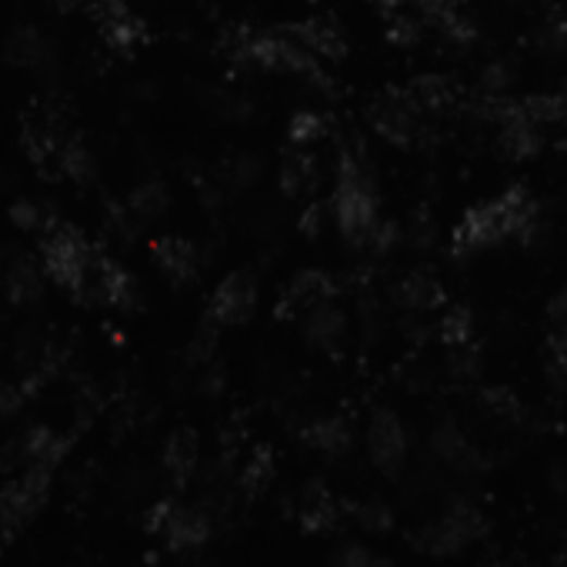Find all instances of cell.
<instances>
[{
	"label": "cell",
	"mask_w": 567,
	"mask_h": 567,
	"mask_svg": "<svg viewBox=\"0 0 567 567\" xmlns=\"http://www.w3.org/2000/svg\"><path fill=\"white\" fill-rule=\"evenodd\" d=\"M544 37H547V44L557 47V50L567 47V21H554V24H547Z\"/></svg>",
	"instance_id": "37"
},
{
	"label": "cell",
	"mask_w": 567,
	"mask_h": 567,
	"mask_svg": "<svg viewBox=\"0 0 567 567\" xmlns=\"http://www.w3.org/2000/svg\"><path fill=\"white\" fill-rule=\"evenodd\" d=\"M134 211L140 214V218H150V214H158L164 204H168V197H164V190L161 187H140L137 194H134Z\"/></svg>",
	"instance_id": "31"
},
{
	"label": "cell",
	"mask_w": 567,
	"mask_h": 567,
	"mask_svg": "<svg viewBox=\"0 0 567 567\" xmlns=\"http://www.w3.org/2000/svg\"><path fill=\"white\" fill-rule=\"evenodd\" d=\"M334 221L344 241L365 244L374 231L378 218V197L371 187V177L365 174L354 158H344L337 171V187H334Z\"/></svg>",
	"instance_id": "2"
},
{
	"label": "cell",
	"mask_w": 567,
	"mask_h": 567,
	"mask_svg": "<svg viewBox=\"0 0 567 567\" xmlns=\"http://www.w3.org/2000/svg\"><path fill=\"white\" fill-rule=\"evenodd\" d=\"M431 451H434V457L441 464H447V468L457 471V474H481L488 468L484 451L468 434H464L457 424H451V421H444V424L434 428Z\"/></svg>",
	"instance_id": "7"
},
{
	"label": "cell",
	"mask_w": 567,
	"mask_h": 567,
	"mask_svg": "<svg viewBox=\"0 0 567 567\" xmlns=\"http://www.w3.org/2000/svg\"><path fill=\"white\" fill-rule=\"evenodd\" d=\"M551 318H554L557 324H567V287L551 300Z\"/></svg>",
	"instance_id": "38"
},
{
	"label": "cell",
	"mask_w": 567,
	"mask_h": 567,
	"mask_svg": "<svg viewBox=\"0 0 567 567\" xmlns=\"http://www.w3.org/2000/svg\"><path fill=\"white\" fill-rule=\"evenodd\" d=\"M538 231V204L525 187H510L494 200L474 204L454 231V250L474 254L481 247H494L507 237L531 241Z\"/></svg>",
	"instance_id": "1"
},
{
	"label": "cell",
	"mask_w": 567,
	"mask_h": 567,
	"mask_svg": "<svg viewBox=\"0 0 567 567\" xmlns=\"http://www.w3.org/2000/svg\"><path fill=\"white\" fill-rule=\"evenodd\" d=\"M521 104L541 127L567 131V84L554 94H531V97L521 100Z\"/></svg>",
	"instance_id": "18"
},
{
	"label": "cell",
	"mask_w": 567,
	"mask_h": 567,
	"mask_svg": "<svg viewBox=\"0 0 567 567\" xmlns=\"http://www.w3.org/2000/svg\"><path fill=\"white\" fill-rule=\"evenodd\" d=\"M318 181V164L311 153H304V150H294V153H284V161H281V187L284 194L297 197L304 190H311Z\"/></svg>",
	"instance_id": "19"
},
{
	"label": "cell",
	"mask_w": 567,
	"mask_h": 567,
	"mask_svg": "<svg viewBox=\"0 0 567 567\" xmlns=\"http://www.w3.org/2000/svg\"><path fill=\"white\" fill-rule=\"evenodd\" d=\"M304 444L324 454H344L354 444V428L347 418H321L304 428Z\"/></svg>",
	"instance_id": "15"
},
{
	"label": "cell",
	"mask_w": 567,
	"mask_h": 567,
	"mask_svg": "<svg viewBox=\"0 0 567 567\" xmlns=\"http://www.w3.org/2000/svg\"><path fill=\"white\" fill-rule=\"evenodd\" d=\"M324 221H328L324 204H311V208L297 218V227H300L304 237H321L324 234Z\"/></svg>",
	"instance_id": "33"
},
{
	"label": "cell",
	"mask_w": 567,
	"mask_h": 567,
	"mask_svg": "<svg viewBox=\"0 0 567 567\" xmlns=\"http://www.w3.org/2000/svg\"><path fill=\"white\" fill-rule=\"evenodd\" d=\"M334 567H391L387 557L374 554L371 547L357 544V541H347L337 554H334Z\"/></svg>",
	"instance_id": "29"
},
{
	"label": "cell",
	"mask_w": 567,
	"mask_h": 567,
	"mask_svg": "<svg viewBox=\"0 0 567 567\" xmlns=\"http://www.w3.org/2000/svg\"><path fill=\"white\" fill-rule=\"evenodd\" d=\"M547 350H551V365H554L560 374H567V324H560V328L551 334Z\"/></svg>",
	"instance_id": "35"
},
{
	"label": "cell",
	"mask_w": 567,
	"mask_h": 567,
	"mask_svg": "<svg viewBox=\"0 0 567 567\" xmlns=\"http://www.w3.org/2000/svg\"><path fill=\"white\" fill-rule=\"evenodd\" d=\"M257 307V284L250 274H231L221 281V287L214 291V300H211V315L214 321L221 324H244Z\"/></svg>",
	"instance_id": "9"
},
{
	"label": "cell",
	"mask_w": 567,
	"mask_h": 567,
	"mask_svg": "<svg viewBox=\"0 0 567 567\" xmlns=\"http://www.w3.org/2000/svg\"><path fill=\"white\" fill-rule=\"evenodd\" d=\"M44 261H47V274L71 291H84V284L94 274V254L74 231H61L50 237Z\"/></svg>",
	"instance_id": "5"
},
{
	"label": "cell",
	"mask_w": 567,
	"mask_h": 567,
	"mask_svg": "<svg viewBox=\"0 0 567 567\" xmlns=\"http://www.w3.org/2000/svg\"><path fill=\"white\" fill-rule=\"evenodd\" d=\"M291 37L300 40L318 61H341L347 40L344 30L331 21V17H311V21H300L297 27H291Z\"/></svg>",
	"instance_id": "12"
},
{
	"label": "cell",
	"mask_w": 567,
	"mask_h": 567,
	"mask_svg": "<svg viewBox=\"0 0 567 567\" xmlns=\"http://www.w3.org/2000/svg\"><path fill=\"white\" fill-rule=\"evenodd\" d=\"M58 4H64V8H74V4H77V0H58Z\"/></svg>",
	"instance_id": "40"
},
{
	"label": "cell",
	"mask_w": 567,
	"mask_h": 567,
	"mask_svg": "<svg viewBox=\"0 0 567 567\" xmlns=\"http://www.w3.org/2000/svg\"><path fill=\"white\" fill-rule=\"evenodd\" d=\"M344 514V504L321 484V481H311L300 494V507H297V521L307 534H321V531H331Z\"/></svg>",
	"instance_id": "11"
},
{
	"label": "cell",
	"mask_w": 567,
	"mask_h": 567,
	"mask_svg": "<svg viewBox=\"0 0 567 567\" xmlns=\"http://www.w3.org/2000/svg\"><path fill=\"white\" fill-rule=\"evenodd\" d=\"M374 8H378L384 17H391V14L404 11V0H374Z\"/></svg>",
	"instance_id": "39"
},
{
	"label": "cell",
	"mask_w": 567,
	"mask_h": 567,
	"mask_svg": "<svg viewBox=\"0 0 567 567\" xmlns=\"http://www.w3.org/2000/svg\"><path fill=\"white\" fill-rule=\"evenodd\" d=\"M304 337H307V344H311V347L334 354L344 344V337H347V321H344V315L337 311L331 300L318 304L315 311L304 315Z\"/></svg>",
	"instance_id": "13"
},
{
	"label": "cell",
	"mask_w": 567,
	"mask_h": 567,
	"mask_svg": "<svg viewBox=\"0 0 567 567\" xmlns=\"http://www.w3.org/2000/svg\"><path fill=\"white\" fill-rule=\"evenodd\" d=\"M481 404L488 407V415H494L497 421H521V415H525L521 397L514 394L510 387H488L481 394Z\"/></svg>",
	"instance_id": "24"
},
{
	"label": "cell",
	"mask_w": 567,
	"mask_h": 567,
	"mask_svg": "<svg viewBox=\"0 0 567 567\" xmlns=\"http://www.w3.org/2000/svg\"><path fill=\"white\" fill-rule=\"evenodd\" d=\"M158 264L164 268V274L171 281L184 284V281H190L197 274V250L187 241H174V237L161 241L158 244Z\"/></svg>",
	"instance_id": "17"
},
{
	"label": "cell",
	"mask_w": 567,
	"mask_h": 567,
	"mask_svg": "<svg viewBox=\"0 0 567 567\" xmlns=\"http://www.w3.org/2000/svg\"><path fill=\"white\" fill-rule=\"evenodd\" d=\"M271 478H274V454L271 447H257L241 471V488H247L250 494H261L271 484Z\"/></svg>",
	"instance_id": "23"
},
{
	"label": "cell",
	"mask_w": 567,
	"mask_h": 567,
	"mask_svg": "<svg viewBox=\"0 0 567 567\" xmlns=\"http://www.w3.org/2000/svg\"><path fill=\"white\" fill-rule=\"evenodd\" d=\"M328 121L318 111H297L291 118V140L294 144H315L318 137H324Z\"/></svg>",
	"instance_id": "30"
},
{
	"label": "cell",
	"mask_w": 567,
	"mask_h": 567,
	"mask_svg": "<svg viewBox=\"0 0 567 567\" xmlns=\"http://www.w3.org/2000/svg\"><path fill=\"white\" fill-rule=\"evenodd\" d=\"M421 104L415 100V94H404V90H387L374 111H371V121L378 127V134L397 147L410 144L418 137V121H421Z\"/></svg>",
	"instance_id": "6"
},
{
	"label": "cell",
	"mask_w": 567,
	"mask_h": 567,
	"mask_svg": "<svg viewBox=\"0 0 567 567\" xmlns=\"http://www.w3.org/2000/svg\"><path fill=\"white\" fill-rule=\"evenodd\" d=\"M434 24L441 27V37H444L447 44H454V47H468V44L478 40V27L471 24V17H464L457 8L444 11Z\"/></svg>",
	"instance_id": "26"
},
{
	"label": "cell",
	"mask_w": 567,
	"mask_h": 567,
	"mask_svg": "<svg viewBox=\"0 0 567 567\" xmlns=\"http://www.w3.org/2000/svg\"><path fill=\"white\" fill-rule=\"evenodd\" d=\"M168 531H171V544L187 547V544H200L204 538H208V521L197 518V514H190V510H177L168 521Z\"/></svg>",
	"instance_id": "25"
},
{
	"label": "cell",
	"mask_w": 567,
	"mask_h": 567,
	"mask_svg": "<svg viewBox=\"0 0 567 567\" xmlns=\"http://www.w3.org/2000/svg\"><path fill=\"white\" fill-rule=\"evenodd\" d=\"M397 241H400V227L394 221H378L374 231H371V237L365 244H371L378 254H387V250H394Z\"/></svg>",
	"instance_id": "32"
},
{
	"label": "cell",
	"mask_w": 567,
	"mask_h": 567,
	"mask_svg": "<svg viewBox=\"0 0 567 567\" xmlns=\"http://www.w3.org/2000/svg\"><path fill=\"white\" fill-rule=\"evenodd\" d=\"M100 30L104 37L118 47V50H131L140 37H144V24L121 4V0H100L97 11H94Z\"/></svg>",
	"instance_id": "14"
},
{
	"label": "cell",
	"mask_w": 567,
	"mask_h": 567,
	"mask_svg": "<svg viewBox=\"0 0 567 567\" xmlns=\"http://www.w3.org/2000/svg\"><path fill=\"white\" fill-rule=\"evenodd\" d=\"M510 81H514V71H510V64H504V61L491 64V67L481 74V84H484L488 94H504Z\"/></svg>",
	"instance_id": "34"
},
{
	"label": "cell",
	"mask_w": 567,
	"mask_h": 567,
	"mask_svg": "<svg viewBox=\"0 0 567 567\" xmlns=\"http://www.w3.org/2000/svg\"><path fill=\"white\" fill-rule=\"evenodd\" d=\"M347 510H350V518L357 521V528L368 531V534H387L394 528V510L384 501H378V497L357 501Z\"/></svg>",
	"instance_id": "21"
},
{
	"label": "cell",
	"mask_w": 567,
	"mask_h": 567,
	"mask_svg": "<svg viewBox=\"0 0 567 567\" xmlns=\"http://www.w3.org/2000/svg\"><path fill=\"white\" fill-rule=\"evenodd\" d=\"M334 294H337V284H334L331 274H324V271H304V274H297L284 287L281 300H278V318L291 321L297 315H307V311H315L318 304L334 300Z\"/></svg>",
	"instance_id": "8"
},
{
	"label": "cell",
	"mask_w": 567,
	"mask_h": 567,
	"mask_svg": "<svg viewBox=\"0 0 567 567\" xmlns=\"http://www.w3.org/2000/svg\"><path fill=\"white\" fill-rule=\"evenodd\" d=\"M488 534V518L484 510H478L471 501H457L451 510H444L441 518L421 525L410 538L415 551L431 554V557H454L460 551H468Z\"/></svg>",
	"instance_id": "3"
},
{
	"label": "cell",
	"mask_w": 567,
	"mask_h": 567,
	"mask_svg": "<svg viewBox=\"0 0 567 567\" xmlns=\"http://www.w3.org/2000/svg\"><path fill=\"white\" fill-rule=\"evenodd\" d=\"M415 100L424 108V111H444V108H451L454 100H457V90H454V84L447 81V77H441V74H424V77H418L415 81Z\"/></svg>",
	"instance_id": "20"
},
{
	"label": "cell",
	"mask_w": 567,
	"mask_h": 567,
	"mask_svg": "<svg viewBox=\"0 0 567 567\" xmlns=\"http://www.w3.org/2000/svg\"><path fill=\"white\" fill-rule=\"evenodd\" d=\"M234 54L264 71H291V74L321 77L318 58L300 40H294L287 34H237Z\"/></svg>",
	"instance_id": "4"
},
{
	"label": "cell",
	"mask_w": 567,
	"mask_h": 567,
	"mask_svg": "<svg viewBox=\"0 0 567 567\" xmlns=\"http://www.w3.org/2000/svg\"><path fill=\"white\" fill-rule=\"evenodd\" d=\"M384 34H387V40L394 44V47H415L418 40H421V24L410 17V14H404V11H397V14H391V17H384Z\"/></svg>",
	"instance_id": "28"
},
{
	"label": "cell",
	"mask_w": 567,
	"mask_h": 567,
	"mask_svg": "<svg viewBox=\"0 0 567 567\" xmlns=\"http://www.w3.org/2000/svg\"><path fill=\"white\" fill-rule=\"evenodd\" d=\"M194 460H197V441H194V434H174V441H171V447H168V464H171V471L177 474V478H187L190 474V468H194Z\"/></svg>",
	"instance_id": "27"
},
{
	"label": "cell",
	"mask_w": 567,
	"mask_h": 567,
	"mask_svg": "<svg viewBox=\"0 0 567 567\" xmlns=\"http://www.w3.org/2000/svg\"><path fill=\"white\" fill-rule=\"evenodd\" d=\"M397 300L407 307V311H434V307L444 300V287L424 274V271H415V274H407L400 284H397Z\"/></svg>",
	"instance_id": "16"
},
{
	"label": "cell",
	"mask_w": 567,
	"mask_h": 567,
	"mask_svg": "<svg viewBox=\"0 0 567 567\" xmlns=\"http://www.w3.org/2000/svg\"><path fill=\"white\" fill-rule=\"evenodd\" d=\"M547 481H551V488H554V494L557 497H567V464H554L551 468V474H547Z\"/></svg>",
	"instance_id": "36"
},
{
	"label": "cell",
	"mask_w": 567,
	"mask_h": 567,
	"mask_svg": "<svg viewBox=\"0 0 567 567\" xmlns=\"http://www.w3.org/2000/svg\"><path fill=\"white\" fill-rule=\"evenodd\" d=\"M368 447H371V457L381 471L394 474L404 457H407V434H404V424L391 415V410H381L371 421V431H368Z\"/></svg>",
	"instance_id": "10"
},
{
	"label": "cell",
	"mask_w": 567,
	"mask_h": 567,
	"mask_svg": "<svg viewBox=\"0 0 567 567\" xmlns=\"http://www.w3.org/2000/svg\"><path fill=\"white\" fill-rule=\"evenodd\" d=\"M437 331H441V341H444L451 350L468 347L471 337H474V318H471L468 307H460V304H457V307H447L444 318H441V324H437Z\"/></svg>",
	"instance_id": "22"
}]
</instances>
